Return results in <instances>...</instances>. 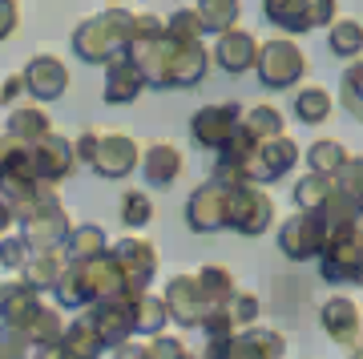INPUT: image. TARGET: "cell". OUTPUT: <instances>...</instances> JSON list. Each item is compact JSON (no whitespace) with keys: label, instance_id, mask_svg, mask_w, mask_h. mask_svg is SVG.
Returning <instances> with one entry per match:
<instances>
[{"label":"cell","instance_id":"cell-46","mask_svg":"<svg viewBox=\"0 0 363 359\" xmlns=\"http://www.w3.org/2000/svg\"><path fill=\"white\" fill-rule=\"evenodd\" d=\"M97 141H101V129H85L77 141H73V154H77L81 166H89L93 154H97Z\"/></svg>","mask_w":363,"mask_h":359},{"label":"cell","instance_id":"cell-29","mask_svg":"<svg viewBox=\"0 0 363 359\" xmlns=\"http://www.w3.org/2000/svg\"><path fill=\"white\" fill-rule=\"evenodd\" d=\"M242 129L255 141H271V138H283L286 133V117L279 105L259 101V105H250V109H242Z\"/></svg>","mask_w":363,"mask_h":359},{"label":"cell","instance_id":"cell-19","mask_svg":"<svg viewBox=\"0 0 363 359\" xmlns=\"http://www.w3.org/2000/svg\"><path fill=\"white\" fill-rule=\"evenodd\" d=\"M259 45L262 40L247 28H230V33H222L214 37V49H210V61L218 65L222 73H230V77H242V73H255V61H259Z\"/></svg>","mask_w":363,"mask_h":359},{"label":"cell","instance_id":"cell-43","mask_svg":"<svg viewBox=\"0 0 363 359\" xmlns=\"http://www.w3.org/2000/svg\"><path fill=\"white\" fill-rule=\"evenodd\" d=\"M28 258H33V246H28L21 234H9V238H0V267L21 270V275H25Z\"/></svg>","mask_w":363,"mask_h":359},{"label":"cell","instance_id":"cell-11","mask_svg":"<svg viewBox=\"0 0 363 359\" xmlns=\"http://www.w3.org/2000/svg\"><path fill=\"white\" fill-rule=\"evenodd\" d=\"M323 243H327V222L319 214L295 210L286 222H279V250L291 263H311V258H319Z\"/></svg>","mask_w":363,"mask_h":359},{"label":"cell","instance_id":"cell-35","mask_svg":"<svg viewBox=\"0 0 363 359\" xmlns=\"http://www.w3.org/2000/svg\"><path fill=\"white\" fill-rule=\"evenodd\" d=\"M166 37L182 40V45H194V40L206 37V25H202V16H198V4H178V9L166 16Z\"/></svg>","mask_w":363,"mask_h":359},{"label":"cell","instance_id":"cell-1","mask_svg":"<svg viewBox=\"0 0 363 359\" xmlns=\"http://www.w3.org/2000/svg\"><path fill=\"white\" fill-rule=\"evenodd\" d=\"M145 77V89H194L202 85L210 73V49L202 40L194 45H182L174 37H162L157 45H142V49H130L125 53Z\"/></svg>","mask_w":363,"mask_h":359},{"label":"cell","instance_id":"cell-52","mask_svg":"<svg viewBox=\"0 0 363 359\" xmlns=\"http://www.w3.org/2000/svg\"><path fill=\"white\" fill-rule=\"evenodd\" d=\"M182 359H198V351H190V355H182Z\"/></svg>","mask_w":363,"mask_h":359},{"label":"cell","instance_id":"cell-21","mask_svg":"<svg viewBox=\"0 0 363 359\" xmlns=\"http://www.w3.org/2000/svg\"><path fill=\"white\" fill-rule=\"evenodd\" d=\"M138 170H142V178L150 190H166V186H174L182 178L186 158H182V150L174 141H150L142 150V166Z\"/></svg>","mask_w":363,"mask_h":359},{"label":"cell","instance_id":"cell-17","mask_svg":"<svg viewBox=\"0 0 363 359\" xmlns=\"http://www.w3.org/2000/svg\"><path fill=\"white\" fill-rule=\"evenodd\" d=\"M89 166L109 182L130 178L133 170L142 166V145H138V138H130V133H101L97 154H93Z\"/></svg>","mask_w":363,"mask_h":359},{"label":"cell","instance_id":"cell-12","mask_svg":"<svg viewBox=\"0 0 363 359\" xmlns=\"http://www.w3.org/2000/svg\"><path fill=\"white\" fill-rule=\"evenodd\" d=\"M298 162H303V145H298L291 133L271 138V141H262L259 154L247 162V182H250V186H271V182L286 178Z\"/></svg>","mask_w":363,"mask_h":359},{"label":"cell","instance_id":"cell-47","mask_svg":"<svg viewBox=\"0 0 363 359\" xmlns=\"http://www.w3.org/2000/svg\"><path fill=\"white\" fill-rule=\"evenodd\" d=\"M25 77L21 73H9V77L0 81V105H21V97H25Z\"/></svg>","mask_w":363,"mask_h":359},{"label":"cell","instance_id":"cell-10","mask_svg":"<svg viewBox=\"0 0 363 359\" xmlns=\"http://www.w3.org/2000/svg\"><path fill=\"white\" fill-rule=\"evenodd\" d=\"M238 126H242V105L238 101H214V105H202V109L190 117V138H194L198 150L218 154L222 145L238 133Z\"/></svg>","mask_w":363,"mask_h":359},{"label":"cell","instance_id":"cell-42","mask_svg":"<svg viewBox=\"0 0 363 359\" xmlns=\"http://www.w3.org/2000/svg\"><path fill=\"white\" fill-rule=\"evenodd\" d=\"M335 190L343 198H351L355 206H363V158H355V154L347 158V166L335 174Z\"/></svg>","mask_w":363,"mask_h":359},{"label":"cell","instance_id":"cell-7","mask_svg":"<svg viewBox=\"0 0 363 359\" xmlns=\"http://www.w3.org/2000/svg\"><path fill=\"white\" fill-rule=\"evenodd\" d=\"M109 258L113 267L121 270V282H125V295H145L157 279V250L150 238L142 234H125L109 243Z\"/></svg>","mask_w":363,"mask_h":359},{"label":"cell","instance_id":"cell-34","mask_svg":"<svg viewBox=\"0 0 363 359\" xmlns=\"http://www.w3.org/2000/svg\"><path fill=\"white\" fill-rule=\"evenodd\" d=\"M327 49L335 53V57H343V61H359L363 57V25L339 16L335 25L327 28Z\"/></svg>","mask_w":363,"mask_h":359},{"label":"cell","instance_id":"cell-27","mask_svg":"<svg viewBox=\"0 0 363 359\" xmlns=\"http://www.w3.org/2000/svg\"><path fill=\"white\" fill-rule=\"evenodd\" d=\"M331 109H335V97L323 85H298L295 89V101H291L295 121H303V126H323L327 117H331Z\"/></svg>","mask_w":363,"mask_h":359},{"label":"cell","instance_id":"cell-3","mask_svg":"<svg viewBox=\"0 0 363 359\" xmlns=\"http://www.w3.org/2000/svg\"><path fill=\"white\" fill-rule=\"evenodd\" d=\"M274 219H279V210H274L267 186H250V182L226 186V231L242 234V238H259L274 226Z\"/></svg>","mask_w":363,"mask_h":359},{"label":"cell","instance_id":"cell-8","mask_svg":"<svg viewBox=\"0 0 363 359\" xmlns=\"http://www.w3.org/2000/svg\"><path fill=\"white\" fill-rule=\"evenodd\" d=\"M262 13L274 28H283L286 37H298V33L331 28L339 21V4L335 0H267Z\"/></svg>","mask_w":363,"mask_h":359},{"label":"cell","instance_id":"cell-44","mask_svg":"<svg viewBox=\"0 0 363 359\" xmlns=\"http://www.w3.org/2000/svg\"><path fill=\"white\" fill-rule=\"evenodd\" d=\"M150 343V359H182V355H190V347H186V339L182 335H154V339H145Z\"/></svg>","mask_w":363,"mask_h":359},{"label":"cell","instance_id":"cell-33","mask_svg":"<svg viewBox=\"0 0 363 359\" xmlns=\"http://www.w3.org/2000/svg\"><path fill=\"white\" fill-rule=\"evenodd\" d=\"M198 16L206 25V37H222L238 28V16H242V4L238 0H198Z\"/></svg>","mask_w":363,"mask_h":359},{"label":"cell","instance_id":"cell-28","mask_svg":"<svg viewBox=\"0 0 363 359\" xmlns=\"http://www.w3.org/2000/svg\"><path fill=\"white\" fill-rule=\"evenodd\" d=\"M130 307H133V335L154 339V335L166 331L169 311H166V303H162V295H154V291H145V295H130Z\"/></svg>","mask_w":363,"mask_h":359},{"label":"cell","instance_id":"cell-5","mask_svg":"<svg viewBox=\"0 0 363 359\" xmlns=\"http://www.w3.org/2000/svg\"><path fill=\"white\" fill-rule=\"evenodd\" d=\"M319 275L331 287H347V282L363 287V234L355 231V222L327 231V243L319 250Z\"/></svg>","mask_w":363,"mask_h":359},{"label":"cell","instance_id":"cell-37","mask_svg":"<svg viewBox=\"0 0 363 359\" xmlns=\"http://www.w3.org/2000/svg\"><path fill=\"white\" fill-rule=\"evenodd\" d=\"M331 190H335V182H331V178L303 174V178L295 182V206H298V210H307V214H319L323 202L331 198Z\"/></svg>","mask_w":363,"mask_h":359},{"label":"cell","instance_id":"cell-2","mask_svg":"<svg viewBox=\"0 0 363 359\" xmlns=\"http://www.w3.org/2000/svg\"><path fill=\"white\" fill-rule=\"evenodd\" d=\"M133 9L125 4H109L97 16H85L77 28H73V53H77L85 65H113L117 57L130 53V33H133Z\"/></svg>","mask_w":363,"mask_h":359},{"label":"cell","instance_id":"cell-15","mask_svg":"<svg viewBox=\"0 0 363 359\" xmlns=\"http://www.w3.org/2000/svg\"><path fill=\"white\" fill-rule=\"evenodd\" d=\"M21 77H25L28 101H37V105L61 101L69 93V69H65V61L52 57V53H37V57L21 69Z\"/></svg>","mask_w":363,"mask_h":359},{"label":"cell","instance_id":"cell-36","mask_svg":"<svg viewBox=\"0 0 363 359\" xmlns=\"http://www.w3.org/2000/svg\"><path fill=\"white\" fill-rule=\"evenodd\" d=\"M61 347H65L69 355H77V359H101V355H105V347H101V339H97V331H93L85 319H73V323H69Z\"/></svg>","mask_w":363,"mask_h":359},{"label":"cell","instance_id":"cell-18","mask_svg":"<svg viewBox=\"0 0 363 359\" xmlns=\"http://www.w3.org/2000/svg\"><path fill=\"white\" fill-rule=\"evenodd\" d=\"M186 226L194 234H214V231H226V186L214 178H206L190 194L186 202Z\"/></svg>","mask_w":363,"mask_h":359},{"label":"cell","instance_id":"cell-4","mask_svg":"<svg viewBox=\"0 0 363 359\" xmlns=\"http://www.w3.org/2000/svg\"><path fill=\"white\" fill-rule=\"evenodd\" d=\"M16 226H21V238L33 246V255H40V250H65L69 234H73V219L61 206L57 190H49L37 206H28L25 214L16 219Z\"/></svg>","mask_w":363,"mask_h":359},{"label":"cell","instance_id":"cell-13","mask_svg":"<svg viewBox=\"0 0 363 359\" xmlns=\"http://www.w3.org/2000/svg\"><path fill=\"white\" fill-rule=\"evenodd\" d=\"M319 327H323V335L331 343L355 351L363 343V307L351 295H331L319 307Z\"/></svg>","mask_w":363,"mask_h":359},{"label":"cell","instance_id":"cell-24","mask_svg":"<svg viewBox=\"0 0 363 359\" xmlns=\"http://www.w3.org/2000/svg\"><path fill=\"white\" fill-rule=\"evenodd\" d=\"M4 133H13V138H21V141H40V138H49L52 133V121H49V114H45V105H37V101H21V105H13L9 109V121H4Z\"/></svg>","mask_w":363,"mask_h":359},{"label":"cell","instance_id":"cell-23","mask_svg":"<svg viewBox=\"0 0 363 359\" xmlns=\"http://www.w3.org/2000/svg\"><path fill=\"white\" fill-rule=\"evenodd\" d=\"M142 89H145V77L130 57H117L113 65H105V81H101L105 105H130L142 97Z\"/></svg>","mask_w":363,"mask_h":359},{"label":"cell","instance_id":"cell-26","mask_svg":"<svg viewBox=\"0 0 363 359\" xmlns=\"http://www.w3.org/2000/svg\"><path fill=\"white\" fill-rule=\"evenodd\" d=\"M347 145L343 141H335V138H319V141H311L307 150H303V162H307V174H319V178H331L335 182V174L343 166H347Z\"/></svg>","mask_w":363,"mask_h":359},{"label":"cell","instance_id":"cell-54","mask_svg":"<svg viewBox=\"0 0 363 359\" xmlns=\"http://www.w3.org/2000/svg\"><path fill=\"white\" fill-rule=\"evenodd\" d=\"M0 359H9V355H0Z\"/></svg>","mask_w":363,"mask_h":359},{"label":"cell","instance_id":"cell-50","mask_svg":"<svg viewBox=\"0 0 363 359\" xmlns=\"http://www.w3.org/2000/svg\"><path fill=\"white\" fill-rule=\"evenodd\" d=\"M355 231L363 234V206H359V214H355Z\"/></svg>","mask_w":363,"mask_h":359},{"label":"cell","instance_id":"cell-22","mask_svg":"<svg viewBox=\"0 0 363 359\" xmlns=\"http://www.w3.org/2000/svg\"><path fill=\"white\" fill-rule=\"evenodd\" d=\"M286 355V335L274 327H247L230 339L226 359H283Z\"/></svg>","mask_w":363,"mask_h":359},{"label":"cell","instance_id":"cell-45","mask_svg":"<svg viewBox=\"0 0 363 359\" xmlns=\"http://www.w3.org/2000/svg\"><path fill=\"white\" fill-rule=\"evenodd\" d=\"M21 28V4L16 0H0V40H9Z\"/></svg>","mask_w":363,"mask_h":359},{"label":"cell","instance_id":"cell-39","mask_svg":"<svg viewBox=\"0 0 363 359\" xmlns=\"http://www.w3.org/2000/svg\"><path fill=\"white\" fill-rule=\"evenodd\" d=\"M121 222H125V231H142L154 222V198L145 190H125L121 194Z\"/></svg>","mask_w":363,"mask_h":359},{"label":"cell","instance_id":"cell-49","mask_svg":"<svg viewBox=\"0 0 363 359\" xmlns=\"http://www.w3.org/2000/svg\"><path fill=\"white\" fill-rule=\"evenodd\" d=\"M13 226H16V210L0 198V238H9V234H13Z\"/></svg>","mask_w":363,"mask_h":359},{"label":"cell","instance_id":"cell-53","mask_svg":"<svg viewBox=\"0 0 363 359\" xmlns=\"http://www.w3.org/2000/svg\"><path fill=\"white\" fill-rule=\"evenodd\" d=\"M69 359H77V355H69Z\"/></svg>","mask_w":363,"mask_h":359},{"label":"cell","instance_id":"cell-32","mask_svg":"<svg viewBox=\"0 0 363 359\" xmlns=\"http://www.w3.org/2000/svg\"><path fill=\"white\" fill-rule=\"evenodd\" d=\"M65 327L69 323L61 319V311L45 303V307L33 315V323L25 327V335H28V343H33V351H40V347H57L61 343V339H65Z\"/></svg>","mask_w":363,"mask_h":359},{"label":"cell","instance_id":"cell-41","mask_svg":"<svg viewBox=\"0 0 363 359\" xmlns=\"http://www.w3.org/2000/svg\"><path fill=\"white\" fill-rule=\"evenodd\" d=\"M355 214H359V206L351 202V198H343L339 190H331V198H327L323 210H319V219L327 222V231H335V226H351Z\"/></svg>","mask_w":363,"mask_h":359},{"label":"cell","instance_id":"cell-16","mask_svg":"<svg viewBox=\"0 0 363 359\" xmlns=\"http://www.w3.org/2000/svg\"><path fill=\"white\" fill-rule=\"evenodd\" d=\"M77 154H73V141L61 138L57 129H52L49 138L33 141V174H37L40 186H61L65 178H73V170H77Z\"/></svg>","mask_w":363,"mask_h":359},{"label":"cell","instance_id":"cell-40","mask_svg":"<svg viewBox=\"0 0 363 359\" xmlns=\"http://www.w3.org/2000/svg\"><path fill=\"white\" fill-rule=\"evenodd\" d=\"M222 311H226V319L234 323V331H247V327H259L262 303H259V295H250V291H242V287H238V295H234Z\"/></svg>","mask_w":363,"mask_h":359},{"label":"cell","instance_id":"cell-48","mask_svg":"<svg viewBox=\"0 0 363 359\" xmlns=\"http://www.w3.org/2000/svg\"><path fill=\"white\" fill-rule=\"evenodd\" d=\"M113 359H150V343L145 339H130V343L113 347Z\"/></svg>","mask_w":363,"mask_h":359},{"label":"cell","instance_id":"cell-25","mask_svg":"<svg viewBox=\"0 0 363 359\" xmlns=\"http://www.w3.org/2000/svg\"><path fill=\"white\" fill-rule=\"evenodd\" d=\"M65 270H69V258L65 250H40V255L28 258V267H25V282L37 291V295H45V291H57V282L65 279Z\"/></svg>","mask_w":363,"mask_h":359},{"label":"cell","instance_id":"cell-51","mask_svg":"<svg viewBox=\"0 0 363 359\" xmlns=\"http://www.w3.org/2000/svg\"><path fill=\"white\" fill-rule=\"evenodd\" d=\"M347 359H363V343H359V347H355V351H351V355H347Z\"/></svg>","mask_w":363,"mask_h":359},{"label":"cell","instance_id":"cell-14","mask_svg":"<svg viewBox=\"0 0 363 359\" xmlns=\"http://www.w3.org/2000/svg\"><path fill=\"white\" fill-rule=\"evenodd\" d=\"M85 323H89L97 339H101L105 351L130 343L133 339V307H130V295H117V299H101L85 311Z\"/></svg>","mask_w":363,"mask_h":359},{"label":"cell","instance_id":"cell-30","mask_svg":"<svg viewBox=\"0 0 363 359\" xmlns=\"http://www.w3.org/2000/svg\"><path fill=\"white\" fill-rule=\"evenodd\" d=\"M198 287L206 291V299L214 303V307H226L234 295H238V279H234L230 267H222V263H206V267L194 270Z\"/></svg>","mask_w":363,"mask_h":359},{"label":"cell","instance_id":"cell-6","mask_svg":"<svg viewBox=\"0 0 363 359\" xmlns=\"http://www.w3.org/2000/svg\"><path fill=\"white\" fill-rule=\"evenodd\" d=\"M307 53L298 49L291 37H271L259 45V61H255V73H259L262 89H298L303 77H307Z\"/></svg>","mask_w":363,"mask_h":359},{"label":"cell","instance_id":"cell-20","mask_svg":"<svg viewBox=\"0 0 363 359\" xmlns=\"http://www.w3.org/2000/svg\"><path fill=\"white\" fill-rule=\"evenodd\" d=\"M40 307H45V299H40L25 279L0 282V327H4V331H25Z\"/></svg>","mask_w":363,"mask_h":359},{"label":"cell","instance_id":"cell-31","mask_svg":"<svg viewBox=\"0 0 363 359\" xmlns=\"http://www.w3.org/2000/svg\"><path fill=\"white\" fill-rule=\"evenodd\" d=\"M109 255V238H105L101 226H73L65 243V258L69 263H93V258Z\"/></svg>","mask_w":363,"mask_h":359},{"label":"cell","instance_id":"cell-9","mask_svg":"<svg viewBox=\"0 0 363 359\" xmlns=\"http://www.w3.org/2000/svg\"><path fill=\"white\" fill-rule=\"evenodd\" d=\"M162 303L169 311V323H178L182 331H202V323L214 315V303L206 299V291L198 287L194 275H174L162 287Z\"/></svg>","mask_w":363,"mask_h":359},{"label":"cell","instance_id":"cell-38","mask_svg":"<svg viewBox=\"0 0 363 359\" xmlns=\"http://www.w3.org/2000/svg\"><path fill=\"white\" fill-rule=\"evenodd\" d=\"M339 105H343L355 121H363V57L343 69V77H339Z\"/></svg>","mask_w":363,"mask_h":359}]
</instances>
